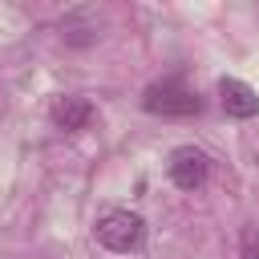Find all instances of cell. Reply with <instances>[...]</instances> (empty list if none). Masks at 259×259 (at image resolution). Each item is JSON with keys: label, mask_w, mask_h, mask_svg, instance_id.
Wrapping results in <instances>:
<instances>
[{"label": "cell", "mask_w": 259, "mask_h": 259, "mask_svg": "<svg viewBox=\"0 0 259 259\" xmlns=\"http://www.w3.org/2000/svg\"><path fill=\"white\" fill-rule=\"evenodd\" d=\"M142 109H146V113H158V117H194V113L202 109V97H198L182 77H162V81L146 85Z\"/></svg>", "instance_id": "1"}, {"label": "cell", "mask_w": 259, "mask_h": 259, "mask_svg": "<svg viewBox=\"0 0 259 259\" xmlns=\"http://www.w3.org/2000/svg\"><path fill=\"white\" fill-rule=\"evenodd\" d=\"M89 117H93V105H89L85 97H61V101L53 105V125H57V130H65V134L85 130V125H89Z\"/></svg>", "instance_id": "5"}, {"label": "cell", "mask_w": 259, "mask_h": 259, "mask_svg": "<svg viewBox=\"0 0 259 259\" xmlns=\"http://www.w3.org/2000/svg\"><path fill=\"white\" fill-rule=\"evenodd\" d=\"M239 259H259V227H247L239 239Z\"/></svg>", "instance_id": "6"}, {"label": "cell", "mask_w": 259, "mask_h": 259, "mask_svg": "<svg viewBox=\"0 0 259 259\" xmlns=\"http://www.w3.org/2000/svg\"><path fill=\"white\" fill-rule=\"evenodd\" d=\"M166 174L178 190H198L206 178H210V158L198 150V146H178L166 162Z\"/></svg>", "instance_id": "3"}, {"label": "cell", "mask_w": 259, "mask_h": 259, "mask_svg": "<svg viewBox=\"0 0 259 259\" xmlns=\"http://www.w3.org/2000/svg\"><path fill=\"white\" fill-rule=\"evenodd\" d=\"M219 101H223L227 117H255V113H259L255 89H251L247 81H239V77H223V81H219Z\"/></svg>", "instance_id": "4"}, {"label": "cell", "mask_w": 259, "mask_h": 259, "mask_svg": "<svg viewBox=\"0 0 259 259\" xmlns=\"http://www.w3.org/2000/svg\"><path fill=\"white\" fill-rule=\"evenodd\" d=\"M93 231H97V243L105 251H117V255H130V251H138L146 243V219L134 214V210H121V206L105 210Z\"/></svg>", "instance_id": "2"}]
</instances>
